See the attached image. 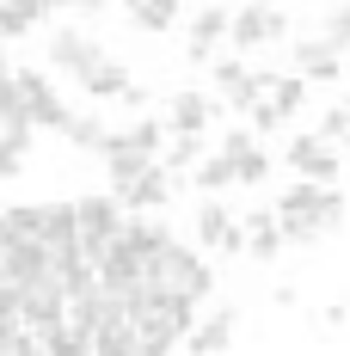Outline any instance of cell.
<instances>
[{"label": "cell", "mask_w": 350, "mask_h": 356, "mask_svg": "<svg viewBox=\"0 0 350 356\" xmlns=\"http://www.w3.org/2000/svg\"><path fill=\"white\" fill-rule=\"evenodd\" d=\"M141 283H148V289H173V295H184V301L197 307V301L209 295L215 270L197 258V252H184V246H173V240H166L160 252H148V258H141Z\"/></svg>", "instance_id": "6da1fadb"}, {"label": "cell", "mask_w": 350, "mask_h": 356, "mask_svg": "<svg viewBox=\"0 0 350 356\" xmlns=\"http://www.w3.org/2000/svg\"><path fill=\"white\" fill-rule=\"evenodd\" d=\"M277 215H301V221H314L319 234H326V227H344V197H338L332 184L301 178V184H289V191H283Z\"/></svg>", "instance_id": "7a4b0ae2"}, {"label": "cell", "mask_w": 350, "mask_h": 356, "mask_svg": "<svg viewBox=\"0 0 350 356\" xmlns=\"http://www.w3.org/2000/svg\"><path fill=\"white\" fill-rule=\"evenodd\" d=\"M13 92H19V105L31 111V129H68L74 111L62 105V92L49 86V74H37V68H13Z\"/></svg>", "instance_id": "3957f363"}, {"label": "cell", "mask_w": 350, "mask_h": 356, "mask_svg": "<svg viewBox=\"0 0 350 356\" xmlns=\"http://www.w3.org/2000/svg\"><path fill=\"white\" fill-rule=\"evenodd\" d=\"M123 234V209H117V197H80L74 203V240L86 252H99L105 240Z\"/></svg>", "instance_id": "277c9868"}, {"label": "cell", "mask_w": 350, "mask_h": 356, "mask_svg": "<svg viewBox=\"0 0 350 356\" xmlns=\"http://www.w3.org/2000/svg\"><path fill=\"white\" fill-rule=\"evenodd\" d=\"M228 37L240 43V49H258V43H277L283 37V13L271 0H252L240 13H228Z\"/></svg>", "instance_id": "5b68a950"}, {"label": "cell", "mask_w": 350, "mask_h": 356, "mask_svg": "<svg viewBox=\"0 0 350 356\" xmlns=\"http://www.w3.org/2000/svg\"><path fill=\"white\" fill-rule=\"evenodd\" d=\"M99 56H105V49H99V37H93V31H74V25H62V31L49 37V68L74 74V80L93 68Z\"/></svg>", "instance_id": "8992f818"}, {"label": "cell", "mask_w": 350, "mask_h": 356, "mask_svg": "<svg viewBox=\"0 0 350 356\" xmlns=\"http://www.w3.org/2000/svg\"><path fill=\"white\" fill-rule=\"evenodd\" d=\"M215 117H221V99L215 92H173V105H166V129H184V136H203Z\"/></svg>", "instance_id": "52a82bcc"}, {"label": "cell", "mask_w": 350, "mask_h": 356, "mask_svg": "<svg viewBox=\"0 0 350 356\" xmlns=\"http://www.w3.org/2000/svg\"><path fill=\"white\" fill-rule=\"evenodd\" d=\"M117 197V209H166L173 203V178H166V166H141L123 191H111Z\"/></svg>", "instance_id": "ba28073f"}, {"label": "cell", "mask_w": 350, "mask_h": 356, "mask_svg": "<svg viewBox=\"0 0 350 356\" xmlns=\"http://www.w3.org/2000/svg\"><path fill=\"white\" fill-rule=\"evenodd\" d=\"M289 166L308 172L314 184H332V178H338V147L319 142V136H295V142H289Z\"/></svg>", "instance_id": "9c48e42d"}, {"label": "cell", "mask_w": 350, "mask_h": 356, "mask_svg": "<svg viewBox=\"0 0 350 356\" xmlns=\"http://www.w3.org/2000/svg\"><path fill=\"white\" fill-rule=\"evenodd\" d=\"M197 240L215 252H240L246 246V234H240V215H228L221 203H203L197 209Z\"/></svg>", "instance_id": "30bf717a"}, {"label": "cell", "mask_w": 350, "mask_h": 356, "mask_svg": "<svg viewBox=\"0 0 350 356\" xmlns=\"http://www.w3.org/2000/svg\"><path fill=\"white\" fill-rule=\"evenodd\" d=\"M295 68H301V80H338L344 74V49H332L326 37H301L295 43Z\"/></svg>", "instance_id": "8fae6325"}, {"label": "cell", "mask_w": 350, "mask_h": 356, "mask_svg": "<svg viewBox=\"0 0 350 356\" xmlns=\"http://www.w3.org/2000/svg\"><path fill=\"white\" fill-rule=\"evenodd\" d=\"M99 154H105L111 191H123V184H129V178H136L141 166H154V154H141V147H129L123 136H105V147H99Z\"/></svg>", "instance_id": "7c38bea8"}, {"label": "cell", "mask_w": 350, "mask_h": 356, "mask_svg": "<svg viewBox=\"0 0 350 356\" xmlns=\"http://www.w3.org/2000/svg\"><path fill=\"white\" fill-rule=\"evenodd\" d=\"M234 320H240V314H215V320H203V325H184V338H178V344H191V350H228V344H234Z\"/></svg>", "instance_id": "4fadbf2b"}, {"label": "cell", "mask_w": 350, "mask_h": 356, "mask_svg": "<svg viewBox=\"0 0 350 356\" xmlns=\"http://www.w3.org/2000/svg\"><path fill=\"white\" fill-rule=\"evenodd\" d=\"M228 37V13L221 6H203L197 19H191V62H209V49Z\"/></svg>", "instance_id": "5bb4252c"}, {"label": "cell", "mask_w": 350, "mask_h": 356, "mask_svg": "<svg viewBox=\"0 0 350 356\" xmlns=\"http://www.w3.org/2000/svg\"><path fill=\"white\" fill-rule=\"evenodd\" d=\"M80 86H86L93 99H117V92L129 86V68H123V62H111V56H99L93 68L80 74Z\"/></svg>", "instance_id": "9a60e30c"}, {"label": "cell", "mask_w": 350, "mask_h": 356, "mask_svg": "<svg viewBox=\"0 0 350 356\" xmlns=\"http://www.w3.org/2000/svg\"><path fill=\"white\" fill-rule=\"evenodd\" d=\"M37 240H43V246H74V203H43Z\"/></svg>", "instance_id": "2e32d148"}, {"label": "cell", "mask_w": 350, "mask_h": 356, "mask_svg": "<svg viewBox=\"0 0 350 356\" xmlns=\"http://www.w3.org/2000/svg\"><path fill=\"white\" fill-rule=\"evenodd\" d=\"M191 184H197L203 197H215L221 184H234V160H228V154H197V160H191Z\"/></svg>", "instance_id": "e0dca14e"}, {"label": "cell", "mask_w": 350, "mask_h": 356, "mask_svg": "<svg viewBox=\"0 0 350 356\" xmlns=\"http://www.w3.org/2000/svg\"><path fill=\"white\" fill-rule=\"evenodd\" d=\"M43 13H49L43 0H0V37H6V43H13V37H25Z\"/></svg>", "instance_id": "ac0fdd59"}, {"label": "cell", "mask_w": 350, "mask_h": 356, "mask_svg": "<svg viewBox=\"0 0 350 356\" xmlns=\"http://www.w3.org/2000/svg\"><path fill=\"white\" fill-rule=\"evenodd\" d=\"M129 19H136V31L160 37V31L178 19V0H129Z\"/></svg>", "instance_id": "d6986e66"}, {"label": "cell", "mask_w": 350, "mask_h": 356, "mask_svg": "<svg viewBox=\"0 0 350 356\" xmlns=\"http://www.w3.org/2000/svg\"><path fill=\"white\" fill-rule=\"evenodd\" d=\"M240 221H252V227H246L252 258H277V252H283V234H277V221H271V215H240Z\"/></svg>", "instance_id": "ffe728a7"}, {"label": "cell", "mask_w": 350, "mask_h": 356, "mask_svg": "<svg viewBox=\"0 0 350 356\" xmlns=\"http://www.w3.org/2000/svg\"><path fill=\"white\" fill-rule=\"evenodd\" d=\"M264 99L277 105V117H295V111H301V99H308V80H301V74H277Z\"/></svg>", "instance_id": "44dd1931"}, {"label": "cell", "mask_w": 350, "mask_h": 356, "mask_svg": "<svg viewBox=\"0 0 350 356\" xmlns=\"http://www.w3.org/2000/svg\"><path fill=\"white\" fill-rule=\"evenodd\" d=\"M123 240H129V246L148 258V252H160V246H166L173 234H166V221H129V227H123Z\"/></svg>", "instance_id": "7402d4cb"}, {"label": "cell", "mask_w": 350, "mask_h": 356, "mask_svg": "<svg viewBox=\"0 0 350 356\" xmlns=\"http://www.w3.org/2000/svg\"><path fill=\"white\" fill-rule=\"evenodd\" d=\"M62 136H68L74 147H86V154H99V147H105V123H99V117H68V129H62Z\"/></svg>", "instance_id": "603a6c76"}, {"label": "cell", "mask_w": 350, "mask_h": 356, "mask_svg": "<svg viewBox=\"0 0 350 356\" xmlns=\"http://www.w3.org/2000/svg\"><path fill=\"white\" fill-rule=\"evenodd\" d=\"M197 154H203V136H184V129H173V147H166V160H160V166H166V172H184Z\"/></svg>", "instance_id": "cb8c5ba5"}, {"label": "cell", "mask_w": 350, "mask_h": 356, "mask_svg": "<svg viewBox=\"0 0 350 356\" xmlns=\"http://www.w3.org/2000/svg\"><path fill=\"white\" fill-rule=\"evenodd\" d=\"M234 178H240V184H252V191H258V184H264V178H271V160H264V154H258V147H246V154H234Z\"/></svg>", "instance_id": "d4e9b609"}, {"label": "cell", "mask_w": 350, "mask_h": 356, "mask_svg": "<svg viewBox=\"0 0 350 356\" xmlns=\"http://www.w3.org/2000/svg\"><path fill=\"white\" fill-rule=\"evenodd\" d=\"M160 129H166V123H154V117H141L136 129H123V142H129V147H141V154H154V147H160Z\"/></svg>", "instance_id": "484cf974"}, {"label": "cell", "mask_w": 350, "mask_h": 356, "mask_svg": "<svg viewBox=\"0 0 350 356\" xmlns=\"http://www.w3.org/2000/svg\"><path fill=\"white\" fill-rule=\"evenodd\" d=\"M326 43H332V49H350V0L326 19Z\"/></svg>", "instance_id": "4316f807"}, {"label": "cell", "mask_w": 350, "mask_h": 356, "mask_svg": "<svg viewBox=\"0 0 350 356\" xmlns=\"http://www.w3.org/2000/svg\"><path fill=\"white\" fill-rule=\"evenodd\" d=\"M350 136V111H326L319 117V142H344Z\"/></svg>", "instance_id": "83f0119b"}, {"label": "cell", "mask_w": 350, "mask_h": 356, "mask_svg": "<svg viewBox=\"0 0 350 356\" xmlns=\"http://www.w3.org/2000/svg\"><path fill=\"white\" fill-rule=\"evenodd\" d=\"M19 166H25V147H13L0 136V178H19Z\"/></svg>", "instance_id": "f1b7e54d"}, {"label": "cell", "mask_w": 350, "mask_h": 356, "mask_svg": "<svg viewBox=\"0 0 350 356\" xmlns=\"http://www.w3.org/2000/svg\"><path fill=\"white\" fill-rule=\"evenodd\" d=\"M246 147H258V136H252V129H228V142H221V154H228V160H234V154H246Z\"/></svg>", "instance_id": "f546056e"}, {"label": "cell", "mask_w": 350, "mask_h": 356, "mask_svg": "<svg viewBox=\"0 0 350 356\" xmlns=\"http://www.w3.org/2000/svg\"><path fill=\"white\" fill-rule=\"evenodd\" d=\"M117 99H123V105H129V111H141V105H148V86H136V80H129V86H123Z\"/></svg>", "instance_id": "4dcf8cb0"}, {"label": "cell", "mask_w": 350, "mask_h": 356, "mask_svg": "<svg viewBox=\"0 0 350 356\" xmlns=\"http://www.w3.org/2000/svg\"><path fill=\"white\" fill-rule=\"evenodd\" d=\"M6 80H13V68H6V56H0V86H6Z\"/></svg>", "instance_id": "1f68e13d"}, {"label": "cell", "mask_w": 350, "mask_h": 356, "mask_svg": "<svg viewBox=\"0 0 350 356\" xmlns=\"http://www.w3.org/2000/svg\"><path fill=\"white\" fill-rule=\"evenodd\" d=\"M80 6H86V13H99V6H105V0H80Z\"/></svg>", "instance_id": "d6a6232c"}, {"label": "cell", "mask_w": 350, "mask_h": 356, "mask_svg": "<svg viewBox=\"0 0 350 356\" xmlns=\"http://www.w3.org/2000/svg\"><path fill=\"white\" fill-rule=\"evenodd\" d=\"M43 6H80V0H43Z\"/></svg>", "instance_id": "836d02e7"}, {"label": "cell", "mask_w": 350, "mask_h": 356, "mask_svg": "<svg viewBox=\"0 0 350 356\" xmlns=\"http://www.w3.org/2000/svg\"><path fill=\"white\" fill-rule=\"evenodd\" d=\"M344 142H350V136H344Z\"/></svg>", "instance_id": "e575fe53"}, {"label": "cell", "mask_w": 350, "mask_h": 356, "mask_svg": "<svg viewBox=\"0 0 350 356\" xmlns=\"http://www.w3.org/2000/svg\"><path fill=\"white\" fill-rule=\"evenodd\" d=\"M344 111H350V105H344Z\"/></svg>", "instance_id": "d590c367"}]
</instances>
